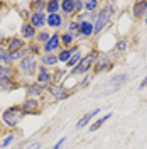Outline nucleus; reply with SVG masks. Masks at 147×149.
Masks as SVG:
<instances>
[{
  "label": "nucleus",
  "instance_id": "nucleus-1",
  "mask_svg": "<svg viewBox=\"0 0 147 149\" xmlns=\"http://www.w3.org/2000/svg\"><path fill=\"white\" fill-rule=\"evenodd\" d=\"M117 12V5L115 2H103L101 9L96 12V19L93 22L95 26V39L100 37L107 29L112 26V20H113V15Z\"/></svg>",
  "mask_w": 147,
  "mask_h": 149
},
{
  "label": "nucleus",
  "instance_id": "nucleus-2",
  "mask_svg": "<svg viewBox=\"0 0 147 149\" xmlns=\"http://www.w3.org/2000/svg\"><path fill=\"white\" fill-rule=\"evenodd\" d=\"M26 117V112L20 105H12V107H7L5 110L2 112V119H0V125L2 129L14 130L19 124L22 122V119Z\"/></svg>",
  "mask_w": 147,
  "mask_h": 149
},
{
  "label": "nucleus",
  "instance_id": "nucleus-3",
  "mask_svg": "<svg viewBox=\"0 0 147 149\" xmlns=\"http://www.w3.org/2000/svg\"><path fill=\"white\" fill-rule=\"evenodd\" d=\"M95 59H96V49L92 47V49H88V51L83 54L81 61L69 71V74H71V76H76V78H81L85 74H92L93 68H95Z\"/></svg>",
  "mask_w": 147,
  "mask_h": 149
},
{
  "label": "nucleus",
  "instance_id": "nucleus-4",
  "mask_svg": "<svg viewBox=\"0 0 147 149\" xmlns=\"http://www.w3.org/2000/svg\"><path fill=\"white\" fill-rule=\"evenodd\" d=\"M115 66V53L113 51H105V49H96V59H95V68L93 74L108 73Z\"/></svg>",
  "mask_w": 147,
  "mask_h": 149
},
{
  "label": "nucleus",
  "instance_id": "nucleus-5",
  "mask_svg": "<svg viewBox=\"0 0 147 149\" xmlns=\"http://www.w3.org/2000/svg\"><path fill=\"white\" fill-rule=\"evenodd\" d=\"M73 95V90H69L66 85H49V86H46L44 88V100L46 102L44 103H54V102H63V100H66L68 97H71Z\"/></svg>",
  "mask_w": 147,
  "mask_h": 149
},
{
  "label": "nucleus",
  "instance_id": "nucleus-6",
  "mask_svg": "<svg viewBox=\"0 0 147 149\" xmlns=\"http://www.w3.org/2000/svg\"><path fill=\"white\" fill-rule=\"evenodd\" d=\"M39 66H41V63H39V58L37 56H32V54L26 56L17 66L19 76H22V78H34L36 80Z\"/></svg>",
  "mask_w": 147,
  "mask_h": 149
},
{
  "label": "nucleus",
  "instance_id": "nucleus-7",
  "mask_svg": "<svg viewBox=\"0 0 147 149\" xmlns=\"http://www.w3.org/2000/svg\"><path fill=\"white\" fill-rule=\"evenodd\" d=\"M46 20H47V14L42 12V10H31V14H29V17H27V22L36 29L37 32L47 27Z\"/></svg>",
  "mask_w": 147,
  "mask_h": 149
},
{
  "label": "nucleus",
  "instance_id": "nucleus-8",
  "mask_svg": "<svg viewBox=\"0 0 147 149\" xmlns=\"http://www.w3.org/2000/svg\"><path fill=\"white\" fill-rule=\"evenodd\" d=\"M20 107L24 109L26 115H37V113L42 112L44 103L41 102V98H29V97H26L24 102L20 103Z\"/></svg>",
  "mask_w": 147,
  "mask_h": 149
},
{
  "label": "nucleus",
  "instance_id": "nucleus-9",
  "mask_svg": "<svg viewBox=\"0 0 147 149\" xmlns=\"http://www.w3.org/2000/svg\"><path fill=\"white\" fill-rule=\"evenodd\" d=\"M61 49H63V46H61V32L54 31L51 39L42 46V53H46V54H58Z\"/></svg>",
  "mask_w": 147,
  "mask_h": 149
},
{
  "label": "nucleus",
  "instance_id": "nucleus-10",
  "mask_svg": "<svg viewBox=\"0 0 147 149\" xmlns=\"http://www.w3.org/2000/svg\"><path fill=\"white\" fill-rule=\"evenodd\" d=\"M130 15L134 20H144L147 17V0H137L130 5Z\"/></svg>",
  "mask_w": 147,
  "mask_h": 149
},
{
  "label": "nucleus",
  "instance_id": "nucleus-11",
  "mask_svg": "<svg viewBox=\"0 0 147 149\" xmlns=\"http://www.w3.org/2000/svg\"><path fill=\"white\" fill-rule=\"evenodd\" d=\"M66 24H68V20L63 17V14H51V15H47V20H46V26L49 31H58V29H63L66 27Z\"/></svg>",
  "mask_w": 147,
  "mask_h": 149
},
{
  "label": "nucleus",
  "instance_id": "nucleus-12",
  "mask_svg": "<svg viewBox=\"0 0 147 149\" xmlns=\"http://www.w3.org/2000/svg\"><path fill=\"white\" fill-rule=\"evenodd\" d=\"M24 88H26V97H29V98H42L46 86L39 85L36 80H34V81H27Z\"/></svg>",
  "mask_w": 147,
  "mask_h": 149
},
{
  "label": "nucleus",
  "instance_id": "nucleus-13",
  "mask_svg": "<svg viewBox=\"0 0 147 149\" xmlns=\"http://www.w3.org/2000/svg\"><path fill=\"white\" fill-rule=\"evenodd\" d=\"M26 46H27V42L20 37V34H19V36L7 37V39H5V47L9 49L12 54H14V53H17V51H20V49H24Z\"/></svg>",
  "mask_w": 147,
  "mask_h": 149
},
{
  "label": "nucleus",
  "instance_id": "nucleus-14",
  "mask_svg": "<svg viewBox=\"0 0 147 149\" xmlns=\"http://www.w3.org/2000/svg\"><path fill=\"white\" fill-rule=\"evenodd\" d=\"M36 81L42 86L53 85V70H49L46 66H39V71L36 74Z\"/></svg>",
  "mask_w": 147,
  "mask_h": 149
},
{
  "label": "nucleus",
  "instance_id": "nucleus-15",
  "mask_svg": "<svg viewBox=\"0 0 147 149\" xmlns=\"http://www.w3.org/2000/svg\"><path fill=\"white\" fill-rule=\"evenodd\" d=\"M0 78H2V80H9V81H17V78H19L17 66H14V65H0Z\"/></svg>",
  "mask_w": 147,
  "mask_h": 149
},
{
  "label": "nucleus",
  "instance_id": "nucleus-16",
  "mask_svg": "<svg viewBox=\"0 0 147 149\" xmlns=\"http://www.w3.org/2000/svg\"><path fill=\"white\" fill-rule=\"evenodd\" d=\"M80 24V39L81 41H90V39H95V26H93V22H88V20H85V22H78Z\"/></svg>",
  "mask_w": 147,
  "mask_h": 149
},
{
  "label": "nucleus",
  "instance_id": "nucleus-17",
  "mask_svg": "<svg viewBox=\"0 0 147 149\" xmlns=\"http://www.w3.org/2000/svg\"><path fill=\"white\" fill-rule=\"evenodd\" d=\"M36 36H37V31L29 24L27 20H24V22H22V26H20V37H22V39L29 44V42L36 41Z\"/></svg>",
  "mask_w": 147,
  "mask_h": 149
},
{
  "label": "nucleus",
  "instance_id": "nucleus-18",
  "mask_svg": "<svg viewBox=\"0 0 147 149\" xmlns=\"http://www.w3.org/2000/svg\"><path fill=\"white\" fill-rule=\"evenodd\" d=\"M100 107H96V109H93V110H90V112H86L85 115H83L80 120L76 122V129H83V127H86V125H92L93 124V120L96 119V115L100 113Z\"/></svg>",
  "mask_w": 147,
  "mask_h": 149
},
{
  "label": "nucleus",
  "instance_id": "nucleus-19",
  "mask_svg": "<svg viewBox=\"0 0 147 149\" xmlns=\"http://www.w3.org/2000/svg\"><path fill=\"white\" fill-rule=\"evenodd\" d=\"M80 49H81V44H76V46H73V47H63V49L58 53L59 65H66V63L73 58L74 53H76V51H80Z\"/></svg>",
  "mask_w": 147,
  "mask_h": 149
},
{
  "label": "nucleus",
  "instance_id": "nucleus-20",
  "mask_svg": "<svg viewBox=\"0 0 147 149\" xmlns=\"http://www.w3.org/2000/svg\"><path fill=\"white\" fill-rule=\"evenodd\" d=\"M39 63H41V66L54 70V68L59 66V59H58V54H46V53H42L39 56Z\"/></svg>",
  "mask_w": 147,
  "mask_h": 149
},
{
  "label": "nucleus",
  "instance_id": "nucleus-21",
  "mask_svg": "<svg viewBox=\"0 0 147 149\" xmlns=\"http://www.w3.org/2000/svg\"><path fill=\"white\" fill-rule=\"evenodd\" d=\"M61 14L66 20L74 19V0H61Z\"/></svg>",
  "mask_w": 147,
  "mask_h": 149
},
{
  "label": "nucleus",
  "instance_id": "nucleus-22",
  "mask_svg": "<svg viewBox=\"0 0 147 149\" xmlns=\"http://www.w3.org/2000/svg\"><path fill=\"white\" fill-rule=\"evenodd\" d=\"M69 76V71L64 66H58L53 70V83L54 85H63L66 81V78Z\"/></svg>",
  "mask_w": 147,
  "mask_h": 149
},
{
  "label": "nucleus",
  "instance_id": "nucleus-23",
  "mask_svg": "<svg viewBox=\"0 0 147 149\" xmlns=\"http://www.w3.org/2000/svg\"><path fill=\"white\" fill-rule=\"evenodd\" d=\"M0 65H14V56L5 47V41H0Z\"/></svg>",
  "mask_w": 147,
  "mask_h": 149
},
{
  "label": "nucleus",
  "instance_id": "nucleus-24",
  "mask_svg": "<svg viewBox=\"0 0 147 149\" xmlns=\"http://www.w3.org/2000/svg\"><path fill=\"white\" fill-rule=\"evenodd\" d=\"M127 80H129V74H127V73H120V74H115L110 81H108V85L112 86V90H113V92H117L119 88H122L123 85L127 83Z\"/></svg>",
  "mask_w": 147,
  "mask_h": 149
},
{
  "label": "nucleus",
  "instance_id": "nucleus-25",
  "mask_svg": "<svg viewBox=\"0 0 147 149\" xmlns=\"http://www.w3.org/2000/svg\"><path fill=\"white\" fill-rule=\"evenodd\" d=\"M129 46H130V42L125 37H119L115 41V44H113V53L115 54H125L129 51Z\"/></svg>",
  "mask_w": 147,
  "mask_h": 149
},
{
  "label": "nucleus",
  "instance_id": "nucleus-26",
  "mask_svg": "<svg viewBox=\"0 0 147 149\" xmlns=\"http://www.w3.org/2000/svg\"><path fill=\"white\" fill-rule=\"evenodd\" d=\"M66 32H69V34L76 39V42H78V41L81 42V39H80V24H78L76 19L68 20V24H66Z\"/></svg>",
  "mask_w": 147,
  "mask_h": 149
},
{
  "label": "nucleus",
  "instance_id": "nucleus-27",
  "mask_svg": "<svg viewBox=\"0 0 147 149\" xmlns=\"http://www.w3.org/2000/svg\"><path fill=\"white\" fill-rule=\"evenodd\" d=\"M110 119H112V112H107L105 115H101V117H98V119H95V122H93L92 125H90V130L93 132V130L101 129V127H103L107 122L110 120Z\"/></svg>",
  "mask_w": 147,
  "mask_h": 149
},
{
  "label": "nucleus",
  "instance_id": "nucleus-28",
  "mask_svg": "<svg viewBox=\"0 0 147 149\" xmlns=\"http://www.w3.org/2000/svg\"><path fill=\"white\" fill-rule=\"evenodd\" d=\"M46 14H61V0H47L46 2Z\"/></svg>",
  "mask_w": 147,
  "mask_h": 149
},
{
  "label": "nucleus",
  "instance_id": "nucleus-29",
  "mask_svg": "<svg viewBox=\"0 0 147 149\" xmlns=\"http://www.w3.org/2000/svg\"><path fill=\"white\" fill-rule=\"evenodd\" d=\"M103 2L100 0H85V12H90V14H96L101 9Z\"/></svg>",
  "mask_w": 147,
  "mask_h": 149
},
{
  "label": "nucleus",
  "instance_id": "nucleus-30",
  "mask_svg": "<svg viewBox=\"0 0 147 149\" xmlns=\"http://www.w3.org/2000/svg\"><path fill=\"white\" fill-rule=\"evenodd\" d=\"M76 44H78L76 39H74L69 32H66V31L61 32V46L63 47H73V46H76Z\"/></svg>",
  "mask_w": 147,
  "mask_h": 149
},
{
  "label": "nucleus",
  "instance_id": "nucleus-31",
  "mask_svg": "<svg viewBox=\"0 0 147 149\" xmlns=\"http://www.w3.org/2000/svg\"><path fill=\"white\" fill-rule=\"evenodd\" d=\"M51 36H53V32H51V31H49L47 27H46V29H42V31H39V32H37L36 42H37V44H41V46H44L47 41L51 39Z\"/></svg>",
  "mask_w": 147,
  "mask_h": 149
},
{
  "label": "nucleus",
  "instance_id": "nucleus-32",
  "mask_svg": "<svg viewBox=\"0 0 147 149\" xmlns=\"http://www.w3.org/2000/svg\"><path fill=\"white\" fill-rule=\"evenodd\" d=\"M81 58H83V51L80 49V51H76V53H74L73 58H71V59H69V61H68V63L64 65V68L68 70V71H71L74 66H76L78 63H80V61H81Z\"/></svg>",
  "mask_w": 147,
  "mask_h": 149
},
{
  "label": "nucleus",
  "instance_id": "nucleus-33",
  "mask_svg": "<svg viewBox=\"0 0 147 149\" xmlns=\"http://www.w3.org/2000/svg\"><path fill=\"white\" fill-rule=\"evenodd\" d=\"M15 139H17V134H15L14 130H10L9 134H5V137L0 141V149H7Z\"/></svg>",
  "mask_w": 147,
  "mask_h": 149
},
{
  "label": "nucleus",
  "instance_id": "nucleus-34",
  "mask_svg": "<svg viewBox=\"0 0 147 149\" xmlns=\"http://www.w3.org/2000/svg\"><path fill=\"white\" fill-rule=\"evenodd\" d=\"M20 85L17 81H9V80H2L0 78V92H10V90H15Z\"/></svg>",
  "mask_w": 147,
  "mask_h": 149
},
{
  "label": "nucleus",
  "instance_id": "nucleus-35",
  "mask_svg": "<svg viewBox=\"0 0 147 149\" xmlns=\"http://www.w3.org/2000/svg\"><path fill=\"white\" fill-rule=\"evenodd\" d=\"M27 49H29V54H32V56H39L42 54V46L41 44H37L36 41H32V42H29L27 44Z\"/></svg>",
  "mask_w": 147,
  "mask_h": 149
},
{
  "label": "nucleus",
  "instance_id": "nucleus-36",
  "mask_svg": "<svg viewBox=\"0 0 147 149\" xmlns=\"http://www.w3.org/2000/svg\"><path fill=\"white\" fill-rule=\"evenodd\" d=\"M92 80H93V73H92V74H85V76H81V78L78 80V86H76V90H78V88H80V90L86 88L88 85L92 83Z\"/></svg>",
  "mask_w": 147,
  "mask_h": 149
},
{
  "label": "nucleus",
  "instance_id": "nucleus-37",
  "mask_svg": "<svg viewBox=\"0 0 147 149\" xmlns=\"http://www.w3.org/2000/svg\"><path fill=\"white\" fill-rule=\"evenodd\" d=\"M26 149H42V144H41V141H32L26 146Z\"/></svg>",
  "mask_w": 147,
  "mask_h": 149
},
{
  "label": "nucleus",
  "instance_id": "nucleus-38",
  "mask_svg": "<svg viewBox=\"0 0 147 149\" xmlns=\"http://www.w3.org/2000/svg\"><path fill=\"white\" fill-rule=\"evenodd\" d=\"M64 144H66V137H61V139L58 141V142H56L51 149H63V146H64Z\"/></svg>",
  "mask_w": 147,
  "mask_h": 149
},
{
  "label": "nucleus",
  "instance_id": "nucleus-39",
  "mask_svg": "<svg viewBox=\"0 0 147 149\" xmlns=\"http://www.w3.org/2000/svg\"><path fill=\"white\" fill-rule=\"evenodd\" d=\"M146 86H147V74H146V76H144V80L140 81V85H139V90H144Z\"/></svg>",
  "mask_w": 147,
  "mask_h": 149
},
{
  "label": "nucleus",
  "instance_id": "nucleus-40",
  "mask_svg": "<svg viewBox=\"0 0 147 149\" xmlns=\"http://www.w3.org/2000/svg\"><path fill=\"white\" fill-rule=\"evenodd\" d=\"M142 22H144V26H146V27H147V17L144 19V20H142Z\"/></svg>",
  "mask_w": 147,
  "mask_h": 149
},
{
  "label": "nucleus",
  "instance_id": "nucleus-41",
  "mask_svg": "<svg viewBox=\"0 0 147 149\" xmlns=\"http://www.w3.org/2000/svg\"><path fill=\"white\" fill-rule=\"evenodd\" d=\"M0 134H2V125H0Z\"/></svg>",
  "mask_w": 147,
  "mask_h": 149
},
{
  "label": "nucleus",
  "instance_id": "nucleus-42",
  "mask_svg": "<svg viewBox=\"0 0 147 149\" xmlns=\"http://www.w3.org/2000/svg\"><path fill=\"white\" fill-rule=\"evenodd\" d=\"M0 119H2V112H0Z\"/></svg>",
  "mask_w": 147,
  "mask_h": 149
}]
</instances>
